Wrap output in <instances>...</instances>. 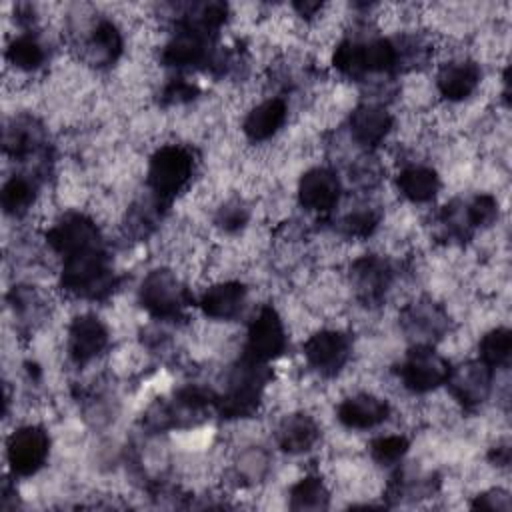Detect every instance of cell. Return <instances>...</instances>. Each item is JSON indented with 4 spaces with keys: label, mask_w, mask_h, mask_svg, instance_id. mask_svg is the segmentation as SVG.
Returning <instances> with one entry per match:
<instances>
[{
    "label": "cell",
    "mask_w": 512,
    "mask_h": 512,
    "mask_svg": "<svg viewBox=\"0 0 512 512\" xmlns=\"http://www.w3.org/2000/svg\"><path fill=\"white\" fill-rule=\"evenodd\" d=\"M216 222L226 232H238L248 222V208L242 200H228L218 208Z\"/></svg>",
    "instance_id": "cb8c5ba5"
},
{
    "label": "cell",
    "mask_w": 512,
    "mask_h": 512,
    "mask_svg": "<svg viewBox=\"0 0 512 512\" xmlns=\"http://www.w3.org/2000/svg\"><path fill=\"white\" fill-rule=\"evenodd\" d=\"M390 266L378 256H364L352 264V284L360 298L378 300L390 286Z\"/></svg>",
    "instance_id": "5bb4252c"
},
{
    "label": "cell",
    "mask_w": 512,
    "mask_h": 512,
    "mask_svg": "<svg viewBox=\"0 0 512 512\" xmlns=\"http://www.w3.org/2000/svg\"><path fill=\"white\" fill-rule=\"evenodd\" d=\"M306 362L322 376L336 374L350 356V340L340 330L314 332L304 342Z\"/></svg>",
    "instance_id": "8992f818"
},
{
    "label": "cell",
    "mask_w": 512,
    "mask_h": 512,
    "mask_svg": "<svg viewBox=\"0 0 512 512\" xmlns=\"http://www.w3.org/2000/svg\"><path fill=\"white\" fill-rule=\"evenodd\" d=\"M340 180L328 168H312L298 182V200L306 210L328 212L338 204Z\"/></svg>",
    "instance_id": "ba28073f"
},
{
    "label": "cell",
    "mask_w": 512,
    "mask_h": 512,
    "mask_svg": "<svg viewBox=\"0 0 512 512\" xmlns=\"http://www.w3.org/2000/svg\"><path fill=\"white\" fill-rule=\"evenodd\" d=\"M406 450H408V440L404 436H400V434H386V436L376 438L370 444L372 458L378 464H382V466L396 464L398 460H402Z\"/></svg>",
    "instance_id": "7402d4cb"
},
{
    "label": "cell",
    "mask_w": 512,
    "mask_h": 512,
    "mask_svg": "<svg viewBox=\"0 0 512 512\" xmlns=\"http://www.w3.org/2000/svg\"><path fill=\"white\" fill-rule=\"evenodd\" d=\"M50 450V438L40 426H22L8 440V462L14 474L30 476L38 472Z\"/></svg>",
    "instance_id": "5b68a950"
},
{
    "label": "cell",
    "mask_w": 512,
    "mask_h": 512,
    "mask_svg": "<svg viewBox=\"0 0 512 512\" xmlns=\"http://www.w3.org/2000/svg\"><path fill=\"white\" fill-rule=\"evenodd\" d=\"M448 362L430 346H416L400 366V380L412 392H430L448 378Z\"/></svg>",
    "instance_id": "3957f363"
},
{
    "label": "cell",
    "mask_w": 512,
    "mask_h": 512,
    "mask_svg": "<svg viewBox=\"0 0 512 512\" xmlns=\"http://www.w3.org/2000/svg\"><path fill=\"white\" fill-rule=\"evenodd\" d=\"M396 186L406 200L414 204H422V202H430L438 194L440 178L428 166H408L398 174Z\"/></svg>",
    "instance_id": "e0dca14e"
},
{
    "label": "cell",
    "mask_w": 512,
    "mask_h": 512,
    "mask_svg": "<svg viewBox=\"0 0 512 512\" xmlns=\"http://www.w3.org/2000/svg\"><path fill=\"white\" fill-rule=\"evenodd\" d=\"M244 302L246 288L240 282H218L204 292L200 306L214 320H230L242 312Z\"/></svg>",
    "instance_id": "9a60e30c"
},
{
    "label": "cell",
    "mask_w": 512,
    "mask_h": 512,
    "mask_svg": "<svg viewBox=\"0 0 512 512\" xmlns=\"http://www.w3.org/2000/svg\"><path fill=\"white\" fill-rule=\"evenodd\" d=\"M34 204V184L26 176H12L2 188V206L8 214H22Z\"/></svg>",
    "instance_id": "44dd1931"
},
{
    "label": "cell",
    "mask_w": 512,
    "mask_h": 512,
    "mask_svg": "<svg viewBox=\"0 0 512 512\" xmlns=\"http://www.w3.org/2000/svg\"><path fill=\"white\" fill-rule=\"evenodd\" d=\"M376 226H378V212L372 206H356L342 220L344 232L352 238H366L374 232Z\"/></svg>",
    "instance_id": "603a6c76"
},
{
    "label": "cell",
    "mask_w": 512,
    "mask_h": 512,
    "mask_svg": "<svg viewBox=\"0 0 512 512\" xmlns=\"http://www.w3.org/2000/svg\"><path fill=\"white\" fill-rule=\"evenodd\" d=\"M480 76L482 72L476 62L464 60V58H452L440 68L436 86H438V92L448 102H460L478 88Z\"/></svg>",
    "instance_id": "9c48e42d"
},
{
    "label": "cell",
    "mask_w": 512,
    "mask_h": 512,
    "mask_svg": "<svg viewBox=\"0 0 512 512\" xmlns=\"http://www.w3.org/2000/svg\"><path fill=\"white\" fill-rule=\"evenodd\" d=\"M326 484L318 476L298 480L290 490V508L294 510H322L328 506Z\"/></svg>",
    "instance_id": "ac0fdd59"
},
{
    "label": "cell",
    "mask_w": 512,
    "mask_h": 512,
    "mask_svg": "<svg viewBox=\"0 0 512 512\" xmlns=\"http://www.w3.org/2000/svg\"><path fill=\"white\" fill-rule=\"evenodd\" d=\"M392 124L390 112L380 104H360L350 114L352 138L366 148L378 146L392 130Z\"/></svg>",
    "instance_id": "7c38bea8"
},
{
    "label": "cell",
    "mask_w": 512,
    "mask_h": 512,
    "mask_svg": "<svg viewBox=\"0 0 512 512\" xmlns=\"http://www.w3.org/2000/svg\"><path fill=\"white\" fill-rule=\"evenodd\" d=\"M286 348V330L278 312L270 306L258 310L248 328L246 352L248 358L258 362H268L280 356Z\"/></svg>",
    "instance_id": "277c9868"
},
{
    "label": "cell",
    "mask_w": 512,
    "mask_h": 512,
    "mask_svg": "<svg viewBox=\"0 0 512 512\" xmlns=\"http://www.w3.org/2000/svg\"><path fill=\"white\" fill-rule=\"evenodd\" d=\"M192 170V154L186 148L176 144L162 146L150 158L148 186L158 200H168L188 184Z\"/></svg>",
    "instance_id": "6da1fadb"
},
{
    "label": "cell",
    "mask_w": 512,
    "mask_h": 512,
    "mask_svg": "<svg viewBox=\"0 0 512 512\" xmlns=\"http://www.w3.org/2000/svg\"><path fill=\"white\" fill-rule=\"evenodd\" d=\"M6 56L18 72H34L42 66V62L46 58L42 44L34 36H28V34L14 38Z\"/></svg>",
    "instance_id": "ffe728a7"
},
{
    "label": "cell",
    "mask_w": 512,
    "mask_h": 512,
    "mask_svg": "<svg viewBox=\"0 0 512 512\" xmlns=\"http://www.w3.org/2000/svg\"><path fill=\"white\" fill-rule=\"evenodd\" d=\"M140 302L158 318L178 316L188 302L186 288L170 270H152L140 286Z\"/></svg>",
    "instance_id": "7a4b0ae2"
},
{
    "label": "cell",
    "mask_w": 512,
    "mask_h": 512,
    "mask_svg": "<svg viewBox=\"0 0 512 512\" xmlns=\"http://www.w3.org/2000/svg\"><path fill=\"white\" fill-rule=\"evenodd\" d=\"M512 350V338L508 328H492L486 332L478 344V360L490 368L508 364Z\"/></svg>",
    "instance_id": "d6986e66"
},
{
    "label": "cell",
    "mask_w": 512,
    "mask_h": 512,
    "mask_svg": "<svg viewBox=\"0 0 512 512\" xmlns=\"http://www.w3.org/2000/svg\"><path fill=\"white\" fill-rule=\"evenodd\" d=\"M388 418V404L370 392H358L338 404V420L352 430L374 428Z\"/></svg>",
    "instance_id": "30bf717a"
},
{
    "label": "cell",
    "mask_w": 512,
    "mask_h": 512,
    "mask_svg": "<svg viewBox=\"0 0 512 512\" xmlns=\"http://www.w3.org/2000/svg\"><path fill=\"white\" fill-rule=\"evenodd\" d=\"M446 384L450 386L452 396L464 404V406H476L480 404L488 392H490V384H492V368L486 366L484 362L476 360V362H466L462 366H458L456 370L448 372Z\"/></svg>",
    "instance_id": "52a82bcc"
},
{
    "label": "cell",
    "mask_w": 512,
    "mask_h": 512,
    "mask_svg": "<svg viewBox=\"0 0 512 512\" xmlns=\"http://www.w3.org/2000/svg\"><path fill=\"white\" fill-rule=\"evenodd\" d=\"M318 436V424L308 414H290L280 422L276 430L278 446L288 454H302L310 450L316 444Z\"/></svg>",
    "instance_id": "2e32d148"
},
{
    "label": "cell",
    "mask_w": 512,
    "mask_h": 512,
    "mask_svg": "<svg viewBox=\"0 0 512 512\" xmlns=\"http://www.w3.org/2000/svg\"><path fill=\"white\" fill-rule=\"evenodd\" d=\"M288 106L282 98H268L260 104H256L244 118V134L254 140L262 142L272 138L282 124L286 122Z\"/></svg>",
    "instance_id": "4fadbf2b"
},
{
    "label": "cell",
    "mask_w": 512,
    "mask_h": 512,
    "mask_svg": "<svg viewBox=\"0 0 512 512\" xmlns=\"http://www.w3.org/2000/svg\"><path fill=\"white\" fill-rule=\"evenodd\" d=\"M108 344L106 326L96 316H80L68 330V352L78 364L96 358Z\"/></svg>",
    "instance_id": "8fae6325"
}]
</instances>
